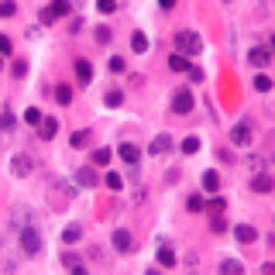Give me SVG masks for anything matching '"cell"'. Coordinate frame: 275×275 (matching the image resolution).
Listing matches in <instances>:
<instances>
[{
    "label": "cell",
    "instance_id": "6da1fadb",
    "mask_svg": "<svg viewBox=\"0 0 275 275\" xmlns=\"http://www.w3.org/2000/svg\"><path fill=\"white\" fill-rule=\"evenodd\" d=\"M175 48H179V55H186L193 62V55L203 52V38L196 31H189V28H179V31H175Z\"/></svg>",
    "mask_w": 275,
    "mask_h": 275
},
{
    "label": "cell",
    "instance_id": "7a4b0ae2",
    "mask_svg": "<svg viewBox=\"0 0 275 275\" xmlns=\"http://www.w3.org/2000/svg\"><path fill=\"white\" fill-rule=\"evenodd\" d=\"M42 248H45V241H42L38 227H34V224L21 227V251L28 254V258H34V254H42Z\"/></svg>",
    "mask_w": 275,
    "mask_h": 275
},
{
    "label": "cell",
    "instance_id": "3957f363",
    "mask_svg": "<svg viewBox=\"0 0 275 275\" xmlns=\"http://www.w3.org/2000/svg\"><path fill=\"white\" fill-rule=\"evenodd\" d=\"M193 107H196V100H193V90H179L175 96H172V103H169V110H172L175 117L193 114Z\"/></svg>",
    "mask_w": 275,
    "mask_h": 275
},
{
    "label": "cell",
    "instance_id": "277c9868",
    "mask_svg": "<svg viewBox=\"0 0 275 275\" xmlns=\"http://www.w3.org/2000/svg\"><path fill=\"white\" fill-rule=\"evenodd\" d=\"M230 145H238V148L251 145V121H238L230 127Z\"/></svg>",
    "mask_w": 275,
    "mask_h": 275
},
{
    "label": "cell",
    "instance_id": "5b68a950",
    "mask_svg": "<svg viewBox=\"0 0 275 275\" xmlns=\"http://www.w3.org/2000/svg\"><path fill=\"white\" fill-rule=\"evenodd\" d=\"M110 244H114V251H121V254L134 251V241H131V230H124V227H117L114 234H110Z\"/></svg>",
    "mask_w": 275,
    "mask_h": 275
},
{
    "label": "cell",
    "instance_id": "8992f818",
    "mask_svg": "<svg viewBox=\"0 0 275 275\" xmlns=\"http://www.w3.org/2000/svg\"><path fill=\"white\" fill-rule=\"evenodd\" d=\"M11 172L17 175V179L31 175V172H34V159H31V155H14V159H11Z\"/></svg>",
    "mask_w": 275,
    "mask_h": 275
},
{
    "label": "cell",
    "instance_id": "52a82bcc",
    "mask_svg": "<svg viewBox=\"0 0 275 275\" xmlns=\"http://www.w3.org/2000/svg\"><path fill=\"white\" fill-rule=\"evenodd\" d=\"M248 62H251V66H258V69H265L268 62H272V52H268L265 45H254L251 52H248Z\"/></svg>",
    "mask_w": 275,
    "mask_h": 275
},
{
    "label": "cell",
    "instance_id": "ba28073f",
    "mask_svg": "<svg viewBox=\"0 0 275 275\" xmlns=\"http://www.w3.org/2000/svg\"><path fill=\"white\" fill-rule=\"evenodd\" d=\"M76 186H83V189H93V186H96V169H93V165H83V169H76Z\"/></svg>",
    "mask_w": 275,
    "mask_h": 275
},
{
    "label": "cell",
    "instance_id": "9c48e42d",
    "mask_svg": "<svg viewBox=\"0 0 275 275\" xmlns=\"http://www.w3.org/2000/svg\"><path fill=\"white\" fill-rule=\"evenodd\" d=\"M151 155H169L172 151V134H155L151 138V145H148Z\"/></svg>",
    "mask_w": 275,
    "mask_h": 275
},
{
    "label": "cell",
    "instance_id": "30bf717a",
    "mask_svg": "<svg viewBox=\"0 0 275 275\" xmlns=\"http://www.w3.org/2000/svg\"><path fill=\"white\" fill-rule=\"evenodd\" d=\"M117 155H121V162H127V165H138V162H141V148L131 145V141H124V145L117 148Z\"/></svg>",
    "mask_w": 275,
    "mask_h": 275
},
{
    "label": "cell",
    "instance_id": "8fae6325",
    "mask_svg": "<svg viewBox=\"0 0 275 275\" xmlns=\"http://www.w3.org/2000/svg\"><path fill=\"white\" fill-rule=\"evenodd\" d=\"M76 80L83 83V86H86V83H93V66H90V58H76Z\"/></svg>",
    "mask_w": 275,
    "mask_h": 275
},
{
    "label": "cell",
    "instance_id": "7c38bea8",
    "mask_svg": "<svg viewBox=\"0 0 275 275\" xmlns=\"http://www.w3.org/2000/svg\"><path fill=\"white\" fill-rule=\"evenodd\" d=\"M55 134H58V121L55 117H45V121L38 124V138H42V141H52Z\"/></svg>",
    "mask_w": 275,
    "mask_h": 275
},
{
    "label": "cell",
    "instance_id": "4fadbf2b",
    "mask_svg": "<svg viewBox=\"0 0 275 275\" xmlns=\"http://www.w3.org/2000/svg\"><path fill=\"white\" fill-rule=\"evenodd\" d=\"M62 268H69V272H76V275H83V272H86L83 258H80V254H72V251H66V254H62Z\"/></svg>",
    "mask_w": 275,
    "mask_h": 275
},
{
    "label": "cell",
    "instance_id": "5bb4252c",
    "mask_svg": "<svg viewBox=\"0 0 275 275\" xmlns=\"http://www.w3.org/2000/svg\"><path fill=\"white\" fill-rule=\"evenodd\" d=\"M234 238H238L241 244H251V241H258V230H254L251 224H238V227H234Z\"/></svg>",
    "mask_w": 275,
    "mask_h": 275
},
{
    "label": "cell",
    "instance_id": "9a60e30c",
    "mask_svg": "<svg viewBox=\"0 0 275 275\" xmlns=\"http://www.w3.org/2000/svg\"><path fill=\"white\" fill-rule=\"evenodd\" d=\"M90 138H93L90 127H80V131H72V134H69V145H72V148H86V145H90Z\"/></svg>",
    "mask_w": 275,
    "mask_h": 275
},
{
    "label": "cell",
    "instance_id": "2e32d148",
    "mask_svg": "<svg viewBox=\"0 0 275 275\" xmlns=\"http://www.w3.org/2000/svg\"><path fill=\"white\" fill-rule=\"evenodd\" d=\"M159 265H165V268H172V265H175V251H172L169 241H162V244H159Z\"/></svg>",
    "mask_w": 275,
    "mask_h": 275
},
{
    "label": "cell",
    "instance_id": "e0dca14e",
    "mask_svg": "<svg viewBox=\"0 0 275 275\" xmlns=\"http://www.w3.org/2000/svg\"><path fill=\"white\" fill-rule=\"evenodd\" d=\"M80 238H83V224H69V227L62 230V244H76Z\"/></svg>",
    "mask_w": 275,
    "mask_h": 275
},
{
    "label": "cell",
    "instance_id": "ac0fdd59",
    "mask_svg": "<svg viewBox=\"0 0 275 275\" xmlns=\"http://www.w3.org/2000/svg\"><path fill=\"white\" fill-rule=\"evenodd\" d=\"M189 66H193V62H189L186 55H179V52L169 55V69H172V72H189Z\"/></svg>",
    "mask_w": 275,
    "mask_h": 275
},
{
    "label": "cell",
    "instance_id": "d6986e66",
    "mask_svg": "<svg viewBox=\"0 0 275 275\" xmlns=\"http://www.w3.org/2000/svg\"><path fill=\"white\" fill-rule=\"evenodd\" d=\"M220 272L224 275H244V265H241L238 258H224V262H220Z\"/></svg>",
    "mask_w": 275,
    "mask_h": 275
},
{
    "label": "cell",
    "instance_id": "ffe728a7",
    "mask_svg": "<svg viewBox=\"0 0 275 275\" xmlns=\"http://www.w3.org/2000/svg\"><path fill=\"white\" fill-rule=\"evenodd\" d=\"M131 52H134V55L148 52V38H145V31H134V34H131Z\"/></svg>",
    "mask_w": 275,
    "mask_h": 275
},
{
    "label": "cell",
    "instance_id": "44dd1931",
    "mask_svg": "<svg viewBox=\"0 0 275 275\" xmlns=\"http://www.w3.org/2000/svg\"><path fill=\"white\" fill-rule=\"evenodd\" d=\"M0 124H4V131H7V134H11V131H14V124H17V121H14L11 103H4V110H0Z\"/></svg>",
    "mask_w": 275,
    "mask_h": 275
},
{
    "label": "cell",
    "instance_id": "7402d4cb",
    "mask_svg": "<svg viewBox=\"0 0 275 275\" xmlns=\"http://www.w3.org/2000/svg\"><path fill=\"white\" fill-rule=\"evenodd\" d=\"M203 189H206V193H217V189H220V175L213 169L203 172Z\"/></svg>",
    "mask_w": 275,
    "mask_h": 275
},
{
    "label": "cell",
    "instance_id": "603a6c76",
    "mask_svg": "<svg viewBox=\"0 0 275 275\" xmlns=\"http://www.w3.org/2000/svg\"><path fill=\"white\" fill-rule=\"evenodd\" d=\"M103 103H107V107H121V103H124V93L117 90V86H110V90L103 93Z\"/></svg>",
    "mask_w": 275,
    "mask_h": 275
},
{
    "label": "cell",
    "instance_id": "cb8c5ba5",
    "mask_svg": "<svg viewBox=\"0 0 275 275\" xmlns=\"http://www.w3.org/2000/svg\"><path fill=\"white\" fill-rule=\"evenodd\" d=\"M55 100L62 103V107H69V103H72V86H66V83H58V86H55Z\"/></svg>",
    "mask_w": 275,
    "mask_h": 275
},
{
    "label": "cell",
    "instance_id": "d4e9b609",
    "mask_svg": "<svg viewBox=\"0 0 275 275\" xmlns=\"http://www.w3.org/2000/svg\"><path fill=\"white\" fill-rule=\"evenodd\" d=\"M179 148H183V155H196V151H200V138H196V134L183 138V145H179Z\"/></svg>",
    "mask_w": 275,
    "mask_h": 275
},
{
    "label": "cell",
    "instance_id": "484cf974",
    "mask_svg": "<svg viewBox=\"0 0 275 275\" xmlns=\"http://www.w3.org/2000/svg\"><path fill=\"white\" fill-rule=\"evenodd\" d=\"M251 189H254V193H272V179H268V175H254Z\"/></svg>",
    "mask_w": 275,
    "mask_h": 275
},
{
    "label": "cell",
    "instance_id": "4316f807",
    "mask_svg": "<svg viewBox=\"0 0 275 275\" xmlns=\"http://www.w3.org/2000/svg\"><path fill=\"white\" fill-rule=\"evenodd\" d=\"M110 159H114V151L110 148H96L93 151V165H110Z\"/></svg>",
    "mask_w": 275,
    "mask_h": 275
},
{
    "label": "cell",
    "instance_id": "83f0119b",
    "mask_svg": "<svg viewBox=\"0 0 275 275\" xmlns=\"http://www.w3.org/2000/svg\"><path fill=\"white\" fill-rule=\"evenodd\" d=\"M203 203H206V200H203V196H200V193L186 196V210H189V213H200V210H203Z\"/></svg>",
    "mask_w": 275,
    "mask_h": 275
},
{
    "label": "cell",
    "instance_id": "f1b7e54d",
    "mask_svg": "<svg viewBox=\"0 0 275 275\" xmlns=\"http://www.w3.org/2000/svg\"><path fill=\"white\" fill-rule=\"evenodd\" d=\"M203 210H210V217H213V213H224V210H227V203H224V196H213L210 203H203Z\"/></svg>",
    "mask_w": 275,
    "mask_h": 275
},
{
    "label": "cell",
    "instance_id": "f546056e",
    "mask_svg": "<svg viewBox=\"0 0 275 275\" xmlns=\"http://www.w3.org/2000/svg\"><path fill=\"white\" fill-rule=\"evenodd\" d=\"M227 227H230V224L224 220V213H213V217H210V230H213V234H224Z\"/></svg>",
    "mask_w": 275,
    "mask_h": 275
},
{
    "label": "cell",
    "instance_id": "4dcf8cb0",
    "mask_svg": "<svg viewBox=\"0 0 275 275\" xmlns=\"http://www.w3.org/2000/svg\"><path fill=\"white\" fill-rule=\"evenodd\" d=\"M103 186H107V189H124V179H121V175H117V172H107V179H103Z\"/></svg>",
    "mask_w": 275,
    "mask_h": 275
},
{
    "label": "cell",
    "instance_id": "1f68e13d",
    "mask_svg": "<svg viewBox=\"0 0 275 275\" xmlns=\"http://www.w3.org/2000/svg\"><path fill=\"white\" fill-rule=\"evenodd\" d=\"M48 7H52V14H55V17H69V14H72V4H66V0H58V4H48Z\"/></svg>",
    "mask_w": 275,
    "mask_h": 275
},
{
    "label": "cell",
    "instance_id": "d6a6232c",
    "mask_svg": "<svg viewBox=\"0 0 275 275\" xmlns=\"http://www.w3.org/2000/svg\"><path fill=\"white\" fill-rule=\"evenodd\" d=\"M11 76H14V80H24V76H28V62H24V58H14Z\"/></svg>",
    "mask_w": 275,
    "mask_h": 275
},
{
    "label": "cell",
    "instance_id": "836d02e7",
    "mask_svg": "<svg viewBox=\"0 0 275 275\" xmlns=\"http://www.w3.org/2000/svg\"><path fill=\"white\" fill-rule=\"evenodd\" d=\"M254 90H258V93H268V90H272V80H268V76H265V72H258V76H254Z\"/></svg>",
    "mask_w": 275,
    "mask_h": 275
},
{
    "label": "cell",
    "instance_id": "e575fe53",
    "mask_svg": "<svg viewBox=\"0 0 275 275\" xmlns=\"http://www.w3.org/2000/svg\"><path fill=\"white\" fill-rule=\"evenodd\" d=\"M24 121H28V124H42V121H45V117H42V110H38V107H28V110H24Z\"/></svg>",
    "mask_w": 275,
    "mask_h": 275
},
{
    "label": "cell",
    "instance_id": "d590c367",
    "mask_svg": "<svg viewBox=\"0 0 275 275\" xmlns=\"http://www.w3.org/2000/svg\"><path fill=\"white\" fill-rule=\"evenodd\" d=\"M93 38H96V45H110L114 31H110V28H96V34H93Z\"/></svg>",
    "mask_w": 275,
    "mask_h": 275
},
{
    "label": "cell",
    "instance_id": "8d00e7d4",
    "mask_svg": "<svg viewBox=\"0 0 275 275\" xmlns=\"http://www.w3.org/2000/svg\"><path fill=\"white\" fill-rule=\"evenodd\" d=\"M186 76H189V83H203V80H206L200 66H189V72H186Z\"/></svg>",
    "mask_w": 275,
    "mask_h": 275
},
{
    "label": "cell",
    "instance_id": "74e56055",
    "mask_svg": "<svg viewBox=\"0 0 275 275\" xmlns=\"http://www.w3.org/2000/svg\"><path fill=\"white\" fill-rule=\"evenodd\" d=\"M107 69H110V72H124V58H121V55H114L110 62H107Z\"/></svg>",
    "mask_w": 275,
    "mask_h": 275
},
{
    "label": "cell",
    "instance_id": "f35d334b",
    "mask_svg": "<svg viewBox=\"0 0 275 275\" xmlns=\"http://www.w3.org/2000/svg\"><path fill=\"white\" fill-rule=\"evenodd\" d=\"M83 28H86V21H83V17H72V21H69V34H80Z\"/></svg>",
    "mask_w": 275,
    "mask_h": 275
},
{
    "label": "cell",
    "instance_id": "ab89813d",
    "mask_svg": "<svg viewBox=\"0 0 275 275\" xmlns=\"http://www.w3.org/2000/svg\"><path fill=\"white\" fill-rule=\"evenodd\" d=\"M38 21H42V24H52V21H55V14H52V7H42V14H38Z\"/></svg>",
    "mask_w": 275,
    "mask_h": 275
},
{
    "label": "cell",
    "instance_id": "60d3db41",
    "mask_svg": "<svg viewBox=\"0 0 275 275\" xmlns=\"http://www.w3.org/2000/svg\"><path fill=\"white\" fill-rule=\"evenodd\" d=\"M0 52H4V55H14V42L11 38H0Z\"/></svg>",
    "mask_w": 275,
    "mask_h": 275
},
{
    "label": "cell",
    "instance_id": "b9f144b4",
    "mask_svg": "<svg viewBox=\"0 0 275 275\" xmlns=\"http://www.w3.org/2000/svg\"><path fill=\"white\" fill-rule=\"evenodd\" d=\"M100 11L103 14H114L117 11V0H100Z\"/></svg>",
    "mask_w": 275,
    "mask_h": 275
},
{
    "label": "cell",
    "instance_id": "7bdbcfd3",
    "mask_svg": "<svg viewBox=\"0 0 275 275\" xmlns=\"http://www.w3.org/2000/svg\"><path fill=\"white\" fill-rule=\"evenodd\" d=\"M0 14H4V17H14V14H17V4H4Z\"/></svg>",
    "mask_w": 275,
    "mask_h": 275
},
{
    "label": "cell",
    "instance_id": "ee69618b",
    "mask_svg": "<svg viewBox=\"0 0 275 275\" xmlns=\"http://www.w3.org/2000/svg\"><path fill=\"white\" fill-rule=\"evenodd\" d=\"M217 155H220V162H234V151H230V148H220Z\"/></svg>",
    "mask_w": 275,
    "mask_h": 275
}]
</instances>
